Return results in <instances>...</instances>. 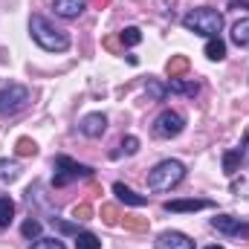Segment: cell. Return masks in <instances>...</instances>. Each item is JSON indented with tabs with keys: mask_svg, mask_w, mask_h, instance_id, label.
I'll list each match as a JSON object with an SVG mask.
<instances>
[{
	"mask_svg": "<svg viewBox=\"0 0 249 249\" xmlns=\"http://www.w3.org/2000/svg\"><path fill=\"white\" fill-rule=\"evenodd\" d=\"M29 35L47 53H64V50H70V35L64 29H58L55 23H50L44 15H32L29 18Z\"/></svg>",
	"mask_w": 249,
	"mask_h": 249,
	"instance_id": "6da1fadb",
	"label": "cell"
},
{
	"mask_svg": "<svg viewBox=\"0 0 249 249\" xmlns=\"http://www.w3.org/2000/svg\"><path fill=\"white\" fill-rule=\"evenodd\" d=\"M183 180H186V165L180 160H162L148 171V188L157 191V194L177 188Z\"/></svg>",
	"mask_w": 249,
	"mask_h": 249,
	"instance_id": "7a4b0ae2",
	"label": "cell"
},
{
	"mask_svg": "<svg viewBox=\"0 0 249 249\" xmlns=\"http://www.w3.org/2000/svg\"><path fill=\"white\" fill-rule=\"evenodd\" d=\"M183 26L188 32H194V35H203V38H220L223 15L217 9L200 6V9H191L188 15H183Z\"/></svg>",
	"mask_w": 249,
	"mask_h": 249,
	"instance_id": "3957f363",
	"label": "cell"
},
{
	"mask_svg": "<svg viewBox=\"0 0 249 249\" xmlns=\"http://www.w3.org/2000/svg\"><path fill=\"white\" fill-rule=\"evenodd\" d=\"M53 168H55V174H53V186L55 188H64V186H70V183H78V180H93V168L70 160L67 154L55 157Z\"/></svg>",
	"mask_w": 249,
	"mask_h": 249,
	"instance_id": "277c9868",
	"label": "cell"
},
{
	"mask_svg": "<svg viewBox=\"0 0 249 249\" xmlns=\"http://www.w3.org/2000/svg\"><path fill=\"white\" fill-rule=\"evenodd\" d=\"M29 105V90L23 84H9L0 90V116H15Z\"/></svg>",
	"mask_w": 249,
	"mask_h": 249,
	"instance_id": "5b68a950",
	"label": "cell"
},
{
	"mask_svg": "<svg viewBox=\"0 0 249 249\" xmlns=\"http://www.w3.org/2000/svg\"><path fill=\"white\" fill-rule=\"evenodd\" d=\"M183 127H186V119L177 113V110H162L157 119H154V136L157 139H174V136H180L183 133Z\"/></svg>",
	"mask_w": 249,
	"mask_h": 249,
	"instance_id": "8992f818",
	"label": "cell"
},
{
	"mask_svg": "<svg viewBox=\"0 0 249 249\" xmlns=\"http://www.w3.org/2000/svg\"><path fill=\"white\" fill-rule=\"evenodd\" d=\"M212 226L220 235H229V238H244V235H249V226L241 223V217H232V214H214L212 217Z\"/></svg>",
	"mask_w": 249,
	"mask_h": 249,
	"instance_id": "52a82bcc",
	"label": "cell"
},
{
	"mask_svg": "<svg viewBox=\"0 0 249 249\" xmlns=\"http://www.w3.org/2000/svg\"><path fill=\"white\" fill-rule=\"evenodd\" d=\"M78 130L90 139H99L105 130H107V116L105 113H87L81 122H78Z\"/></svg>",
	"mask_w": 249,
	"mask_h": 249,
	"instance_id": "ba28073f",
	"label": "cell"
},
{
	"mask_svg": "<svg viewBox=\"0 0 249 249\" xmlns=\"http://www.w3.org/2000/svg\"><path fill=\"white\" fill-rule=\"evenodd\" d=\"M154 249H194V241L183 232H162L154 241Z\"/></svg>",
	"mask_w": 249,
	"mask_h": 249,
	"instance_id": "9c48e42d",
	"label": "cell"
},
{
	"mask_svg": "<svg viewBox=\"0 0 249 249\" xmlns=\"http://www.w3.org/2000/svg\"><path fill=\"white\" fill-rule=\"evenodd\" d=\"M212 206H214L212 200H168L162 209L171 214H180V212H200V209H212Z\"/></svg>",
	"mask_w": 249,
	"mask_h": 249,
	"instance_id": "30bf717a",
	"label": "cell"
},
{
	"mask_svg": "<svg viewBox=\"0 0 249 249\" xmlns=\"http://www.w3.org/2000/svg\"><path fill=\"white\" fill-rule=\"evenodd\" d=\"M113 194L122 200L124 206H133V209H139V206H148V197H145V194H136L133 188H127L124 183H116V186H113Z\"/></svg>",
	"mask_w": 249,
	"mask_h": 249,
	"instance_id": "8fae6325",
	"label": "cell"
},
{
	"mask_svg": "<svg viewBox=\"0 0 249 249\" xmlns=\"http://www.w3.org/2000/svg\"><path fill=\"white\" fill-rule=\"evenodd\" d=\"M84 6H87V0H53V9L61 18H78L84 12Z\"/></svg>",
	"mask_w": 249,
	"mask_h": 249,
	"instance_id": "7c38bea8",
	"label": "cell"
},
{
	"mask_svg": "<svg viewBox=\"0 0 249 249\" xmlns=\"http://www.w3.org/2000/svg\"><path fill=\"white\" fill-rule=\"evenodd\" d=\"M168 93H180V96L194 99V96L200 93V81H183V78H171V84H168Z\"/></svg>",
	"mask_w": 249,
	"mask_h": 249,
	"instance_id": "4fadbf2b",
	"label": "cell"
},
{
	"mask_svg": "<svg viewBox=\"0 0 249 249\" xmlns=\"http://www.w3.org/2000/svg\"><path fill=\"white\" fill-rule=\"evenodd\" d=\"M188 58L186 55H171L168 64H165V72H168V78H180V75H186L188 72Z\"/></svg>",
	"mask_w": 249,
	"mask_h": 249,
	"instance_id": "5bb4252c",
	"label": "cell"
},
{
	"mask_svg": "<svg viewBox=\"0 0 249 249\" xmlns=\"http://www.w3.org/2000/svg\"><path fill=\"white\" fill-rule=\"evenodd\" d=\"M203 53H206L209 61H223V58H226V44H223L220 38H209Z\"/></svg>",
	"mask_w": 249,
	"mask_h": 249,
	"instance_id": "9a60e30c",
	"label": "cell"
},
{
	"mask_svg": "<svg viewBox=\"0 0 249 249\" xmlns=\"http://www.w3.org/2000/svg\"><path fill=\"white\" fill-rule=\"evenodd\" d=\"M232 44L249 47V18H241V20L232 26Z\"/></svg>",
	"mask_w": 249,
	"mask_h": 249,
	"instance_id": "2e32d148",
	"label": "cell"
},
{
	"mask_svg": "<svg viewBox=\"0 0 249 249\" xmlns=\"http://www.w3.org/2000/svg\"><path fill=\"white\" fill-rule=\"evenodd\" d=\"M241 160H244V148H232V151H226V154H223V171L232 177V174L238 171Z\"/></svg>",
	"mask_w": 249,
	"mask_h": 249,
	"instance_id": "e0dca14e",
	"label": "cell"
},
{
	"mask_svg": "<svg viewBox=\"0 0 249 249\" xmlns=\"http://www.w3.org/2000/svg\"><path fill=\"white\" fill-rule=\"evenodd\" d=\"M12 217H15V200L12 197H0V232L9 229Z\"/></svg>",
	"mask_w": 249,
	"mask_h": 249,
	"instance_id": "ac0fdd59",
	"label": "cell"
},
{
	"mask_svg": "<svg viewBox=\"0 0 249 249\" xmlns=\"http://www.w3.org/2000/svg\"><path fill=\"white\" fill-rule=\"evenodd\" d=\"M18 174H20V165L15 160H0V183H12L18 180Z\"/></svg>",
	"mask_w": 249,
	"mask_h": 249,
	"instance_id": "d6986e66",
	"label": "cell"
},
{
	"mask_svg": "<svg viewBox=\"0 0 249 249\" xmlns=\"http://www.w3.org/2000/svg\"><path fill=\"white\" fill-rule=\"evenodd\" d=\"M75 249H102V241L93 232H78L75 235Z\"/></svg>",
	"mask_w": 249,
	"mask_h": 249,
	"instance_id": "ffe728a7",
	"label": "cell"
},
{
	"mask_svg": "<svg viewBox=\"0 0 249 249\" xmlns=\"http://www.w3.org/2000/svg\"><path fill=\"white\" fill-rule=\"evenodd\" d=\"M145 90H148V96H151L154 102H165V96H168V87H162V84H160L157 78H148Z\"/></svg>",
	"mask_w": 249,
	"mask_h": 249,
	"instance_id": "44dd1931",
	"label": "cell"
},
{
	"mask_svg": "<svg viewBox=\"0 0 249 249\" xmlns=\"http://www.w3.org/2000/svg\"><path fill=\"white\" fill-rule=\"evenodd\" d=\"M15 151H18V157H35V154H38V145H35L29 136H20V139L15 142Z\"/></svg>",
	"mask_w": 249,
	"mask_h": 249,
	"instance_id": "7402d4cb",
	"label": "cell"
},
{
	"mask_svg": "<svg viewBox=\"0 0 249 249\" xmlns=\"http://www.w3.org/2000/svg\"><path fill=\"white\" fill-rule=\"evenodd\" d=\"M119 41H122L124 47H136V44L142 41V32H139L136 26H124L122 32H119Z\"/></svg>",
	"mask_w": 249,
	"mask_h": 249,
	"instance_id": "603a6c76",
	"label": "cell"
},
{
	"mask_svg": "<svg viewBox=\"0 0 249 249\" xmlns=\"http://www.w3.org/2000/svg\"><path fill=\"white\" fill-rule=\"evenodd\" d=\"M136 151H139V139H136V136H124L122 145H119V151H113V157H122V154L130 157V154H136Z\"/></svg>",
	"mask_w": 249,
	"mask_h": 249,
	"instance_id": "cb8c5ba5",
	"label": "cell"
},
{
	"mask_svg": "<svg viewBox=\"0 0 249 249\" xmlns=\"http://www.w3.org/2000/svg\"><path fill=\"white\" fill-rule=\"evenodd\" d=\"M102 220H105L107 226H119V212H116V206L105 203V206H102Z\"/></svg>",
	"mask_w": 249,
	"mask_h": 249,
	"instance_id": "d4e9b609",
	"label": "cell"
},
{
	"mask_svg": "<svg viewBox=\"0 0 249 249\" xmlns=\"http://www.w3.org/2000/svg\"><path fill=\"white\" fill-rule=\"evenodd\" d=\"M20 232H23V238H41V220L29 217V220L20 226Z\"/></svg>",
	"mask_w": 249,
	"mask_h": 249,
	"instance_id": "484cf974",
	"label": "cell"
},
{
	"mask_svg": "<svg viewBox=\"0 0 249 249\" xmlns=\"http://www.w3.org/2000/svg\"><path fill=\"white\" fill-rule=\"evenodd\" d=\"M122 223H124V229H133V232H145L148 229V217H127L124 214Z\"/></svg>",
	"mask_w": 249,
	"mask_h": 249,
	"instance_id": "4316f807",
	"label": "cell"
},
{
	"mask_svg": "<svg viewBox=\"0 0 249 249\" xmlns=\"http://www.w3.org/2000/svg\"><path fill=\"white\" fill-rule=\"evenodd\" d=\"M29 249H67V247H64L58 238H35V244Z\"/></svg>",
	"mask_w": 249,
	"mask_h": 249,
	"instance_id": "83f0119b",
	"label": "cell"
},
{
	"mask_svg": "<svg viewBox=\"0 0 249 249\" xmlns=\"http://www.w3.org/2000/svg\"><path fill=\"white\" fill-rule=\"evenodd\" d=\"M72 217H75V220H90V217H93V206H90V203L75 206V209H72Z\"/></svg>",
	"mask_w": 249,
	"mask_h": 249,
	"instance_id": "f1b7e54d",
	"label": "cell"
},
{
	"mask_svg": "<svg viewBox=\"0 0 249 249\" xmlns=\"http://www.w3.org/2000/svg\"><path fill=\"white\" fill-rule=\"evenodd\" d=\"M53 223H55V226H58V229H61V232H67V235H72V232H75V235H78V229H75V226H72V223H64V220H58V217H53Z\"/></svg>",
	"mask_w": 249,
	"mask_h": 249,
	"instance_id": "f546056e",
	"label": "cell"
},
{
	"mask_svg": "<svg viewBox=\"0 0 249 249\" xmlns=\"http://www.w3.org/2000/svg\"><path fill=\"white\" fill-rule=\"evenodd\" d=\"M229 9H249V0H232Z\"/></svg>",
	"mask_w": 249,
	"mask_h": 249,
	"instance_id": "4dcf8cb0",
	"label": "cell"
},
{
	"mask_svg": "<svg viewBox=\"0 0 249 249\" xmlns=\"http://www.w3.org/2000/svg\"><path fill=\"white\" fill-rule=\"evenodd\" d=\"M93 3H96V6H99V9H105V6H107V3H110V0H93Z\"/></svg>",
	"mask_w": 249,
	"mask_h": 249,
	"instance_id": "1f68e13d",
	"label": "cell"
},
{
	"mask_svg": "<svg viewBox=\"0 0 249 249\" xmlns=\"http://www.w3.org/2000/svg\"><path fill=\"white\" fill-rule=\"evenodd\" d=\"M206 249H223V247H217V244H214V247H206Z\"/></svg>",
	"mask_w": 249,
	"mask_h": 249,
	"instance_id": "d6a6232c",
	"label": "cell"
}]
</instances>
